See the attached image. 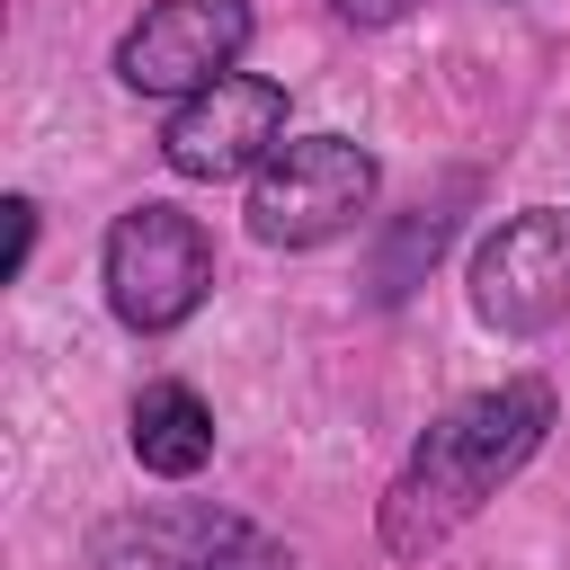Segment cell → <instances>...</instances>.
<instances>
[{
  "label": "cell",
  "instance_id": "cell-1",
  "mask_svg": "<svg viewBox=\"0 0 570 570\" xmlns=\"http://www.w3.org/2000/svg\"><path fill=\"white\" fill-rule=\"evenodd\" d=\"M552 383L543 374H508L472 401H454L445 419L419 428V445L401 454L392 490H383V552L392 561H428L445 534H463L552 436Z\"/></svg>",
  "mask_w": 570,
  "mask_h": 570
},
{
  "label": "cell",
  "instance_id": "cell-2",
  "mask_svg": "<svg viewBox=\"0 0 570 570\" xmlns=\"http://www.w3.org/2000/svg\"><path fill=\"white\" fill-rule=\"evenodd\" d=\"M365 205H374V151L347 134H294L249 178V232L267 249H321V240L356 232Z\"/></svg>",
  "mask_w": 570,
  "mask_h": 570
},
{
  "label": "cell",
  "instance_id": "cell-3",
  "mask_svg": "<svg viewBox=\"0 0 570 570\" xmlns=\"http://www.w3.org/2000/svg\"><path fill=\"white\" fill-rule=\"evenodd\" d=\"M214 294V240L178 205H125L107 232V303L125 330L160 338Z\"/></svg>",
  "mask_w": 570,
  "mask_h": 570
},
{
  "label": "cell",
  "instance_id": "cell-4",
  "mask_svg": "<svg viewBox=\"0 0 570 570\" xmlns=\"http://www.w3.org/2000/svg\"><path fill=\"white\" fill-rule=\"evenodd\" d=\"M98 570H303V552L285 534H267L258 517L205 508V499H160V508H125L89 534Z\"/></svg>",
  "mask_w": 570,
  "mask_h": 570
},
{
  "label": "cell",
  "instance_id": "cell-5",
  "mask_svg": "<svg viewBox=\"0 0 570 570\" xmlns=\"http://www.w3.org/2000/svg\"><path fill=\"white\" fill-rule=\"evenodd\" d=\"M240 53H249V0H151L116 45V80L142 98H196L232 80Z\"/></svg>",
  "mask_w": 570,
  "mask_h": 570
},
{
  "label": "cell",
  "instance_id": "cell-6",
  "mask_svg": "<svg viewBox=\"0 0 570 570\" xmlns=\"http://www.w3.org/2000/svg\"><path fill=\"white\" fill-rule=\"evenodd\" d=\"M472 312L499 338H543L570 312V214L561 205H525L508 214L481 258H472Z\"/></svg>",
  "mask_w": 570,
  "mask_h": 570
},
{
  "label": "cell",
  "instance_id": "cell-7",
  "mask_svg": "<svg viewBox=\"0 0 570 570\" xmlns=\"http://www.w3.org/2000/svg\"><path fill=\"white\" fill-rule=\"evenodd\" d=\"M276 142H285V89L258 80V71H232V80L178 98L169 125H160V160H169L178 178H196V187H214V178H258V169L276 160Z\"/></svg>",
  "mask_w": 570,
  "mask_h": 570
},
{
  "label": "cell",
  "instance_id": "cell-8",
  "mask_svg": "<svg viewBox=\"0 0 570 570\" xmlns=\"http://www.w3.org/2000/svg\"><path fill=\"white\" fill-rule=\"evenodd\" d=\"M134 463L160 481H187L214 463V410L187 383H142L134 392Z\"/></svg>",
  "mask_w": 570,
  "mask_h": 570
},
{
  "label": "cell",
  "instance_id": "cell-9",
  "mask_svg": "<svg viewBox=\"0 0 570 570\" xmlns=\"http://www.w3.org/2000/svg\"><path fill=\"white\" fill-rule=\"evenodd\" d=\"M436 240H445V223H436V214H419V223H401V240H392V258L374 267V294H383V303H392V294H410V267H419V258H436Z\"/></svg>",
  "mask_w": 570,
  "mask_h": 570
},
{
  "label": "cell",
  "instance_id": "cell-10",
  "mask_svg": "<svg viewBox=\"0 0 570 570\" xmlns=\"http://www.w3.org/2000/svg\"><path fill=\"white\" fill-rule=\"evenodd\" d=\"M0 214H9V276H27V249H36V205H27V196H9Z\"/></svg>",
  "mask_w": 570,
  "mask_h": 570
},
{
  "label": "cell",
  "instance_id": "cell-11",
  "mask_svg": "<svg viewBox=\"0 0 570 570\" xmlns=\"http://www.w3.org/2000/svg\"><path fill=\"white\" fill-rule=\"evenodd\" d=\"M330 9H338L347 27H392V18H410L419 0H330Z\"/></svg>",
  "mask_w": 570,
  "mask_h": 570
}]
</instances>
